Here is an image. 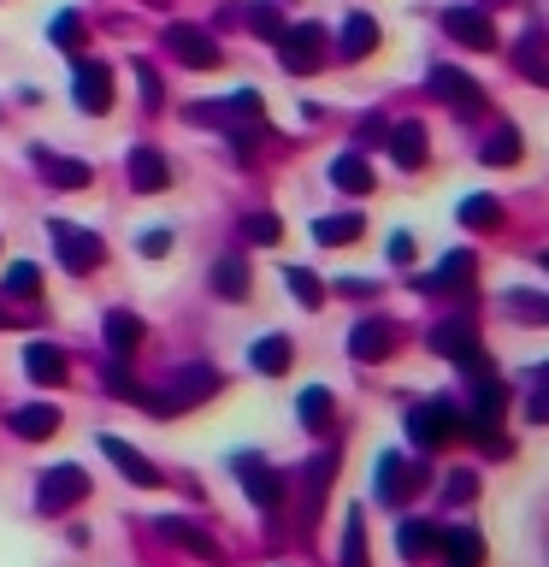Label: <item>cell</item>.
Wrapping results in <instances>:
<instances>
[{"mask_svg":"<svg viewBox=\"0 0 549 567\" xmlns=\"http://www.w3.org/2000/svg\"><path fill=\"white\" fill-rule=\"evenodd\" d=\"M485 7H496V0H485Z\"/></svg>","mask_w":549,"mask_h":567,"instance_id":"681fc988","label":"cell"},{"mask_svg":"<svg viewBox=\"0 0 549 567\" xmlns=\"http://www.w3.org/2000/svg\"><path fill=\"white\" fill-rule=\"evenodd\" d=\"M425 473H432L425 461L384 455V461H379V503H384V508H402V503H414V496H419L425 485H432Z\"/></svg>","mask_w":549,"mask_h":567,"instance_id":"5b68a950","label":"cell"},{"mask_svg":"<svg viewBox=\"0 0 549 567\" xmlns=\"http://www.w3.org/2000/svg\"><path fill=\"white\" fill-rule=\"evenodd\" d=\"M460 225H467V230L503 225V202H490V195H467V202H460Z\"/></svg>","mask_w":549,"mask_h":567,"instance_id":"1f68e13d","label":"cell"},{"mask_svg":"<svg viewBox=\"0 0 549 567\" xmlns=\"http://www.w3.org/2000/svg\"><path fill=\"white\" fill-rule=\"evenodd\" d=\"M432 95L449 101L455 113H485V89H478L467 71H455V65H432Z\"/></svg>","mask_w":549,"mask_h":567,"instance_id":"7c38bea8","label":"cell"},{"mask_svg":"<svg viewBox=\"0 0 549 567\" xmlns=\"http://www.w3.org/2000/svg\"><path fill=\"white\" fill-rule=\"evenodd\" d=\"M83 18L77 12H60V18H53V48H60V53H71V60H77V48H83Z\"/></svg>","mask_w":549,"mask_h":567,"instance_id":"e575fe53","label":"cell"},{"mask_svg":"<svg viewBox=\"0 0 549 567\" xmlns=\"http://www.w3.org/2000/svg\"><path fill=\"white\" fill-rule=\"evenodd\" d=\"M313 237L325 248H343L354 237H366V219H361V213H331V219H313Z\"/></svg>","mask_w":549,"mask_h":567,"instance_id":"484cf974","label":"cell"},{"mask_svg":"<svg viewBox=\"0 0 549 567\" xmlns=\"http://www.w3.org/2000/svg\"><path fill=\"white\" fill-rule=\"evenodd\" d=\"M142 255H148V260H159V255H172V230H166V225L142 230Z\"/></svg>","mask_w":549,"mask_h":567,"instance_id":"ee69618b","label":"cell"},{"mask_svg":"<svg viewBox=\"0 0 549 567\" xmlns=\"http://www.w3.org/2000/svg\"><path fill=\"white\" fill-rule=\"evenodd\" d=\"M24 372H30L35 384H65L71 361H65V349H53V343H30L24 349Z\"/></svg>","mask_w":549,"mask_h":567,"instance_id":"ffe728a7","label":"cell"},{"mask_svg":"<svg viewBox=\"0 0 549 567\" xmlns=\"http://www.w3.org/2000/svg\"><path fill=\"white\" fill-rule=\"evenodd\" d=\"M301 420H308V425H325L331 420V390H301Z\"/></svg>","mask_w":549,"mask_h":567,"instance_id":"ab89813d","label":"cell"},{"mask_svg":"<svg viewBox=\"0 0 549 567\" xmlns=\"http://www.w3.org/2000/svg\"><path fill=\"white\" fill-rule=\"evenodd\" d=\"M248 30L266 35V42H278V35H283V12L272 7V0H255V7H248Z\"/></svg>","mask_w":549,"mask_h":567,"instance_id":"8d00e7d4","label":"cell"},{"mask_svg":"<svg viewBox=\"0 0 549 567\" xmlns=\"http://www.w3.org/2000/svg\"><path fill=\"white\" fill-rule=\"evenodd\" d=\"M12 326V308H0V331H7Z\"/></svg>","mask_w":549,"mask_h":567,"instance_id":"7dc6e473","label":"cell"},{"mask_svg":"<svg viewBox=\"0 0 549 567\" xmlns=\"http://www.w3.org/2000/svg\"><path fill=\"white\" fill-rule=\"evenodd\" d=\"M396 549H402L407 561H419V556H432V549H437V532L425 526V520H402L396 526Z\"/></svg>","mask_w":549,"mask_h":567,"instance_id":"f546056e","label":"cell"},{"mask_svg":"<svg viewBox=\"0 0 549 567\" xmlns=\"http://www.w3.org/2000/svg\"><path fill=\"white\" fill-rule=\"evenodd\" d=\"M230 467H237V478H242V491H248L255 508H278L283 503V478L266 467V455H237Z\"/></svg>","mask_w":549,"mask_h":567,"instance_id":"30bf717a","label":"cell"},{"mask_svg":"<svg viewBox=\"0 0 549 567\" xmlns=\"http://www.w3.org/2000/svg\"><path fill=\"white\" fill-rule=\"evenodd\" d=\"M159 538L177 544V549H189V556H201V561H219V538H207L195 520H159Z\"/></svg>","mask_w":549,"mask_h":567,"instance_id":"e0dca14e","label":"cell"},{"mask_svg":"<svg viewBox=\"0 0 549 567\" xmlns=\"http://www.w3.org/2000/svg\"><path fill=\"white\" fill-rule=\"evenodd\" d=\"M71 101L83 106V113H106L113 106V65L101 60H71Z\"/></svg>","mask_w":549,"mask_h":567,"instance_id":"8992f818","label":"cell"},{"mask_svg":"<svg viewBox=\"0 0 549 567\" xmlns=\"http://www.w3.org/2000/svg\"><path fill=\"white\" fill-rule=\"evenodd\" d=\"M343 567H366V526H361V508L349 514V532H343Z\"/></svg>","mask_w":549,"mask_h":567,"instance_id":"f35d334b","label":"cell"},{"mask_svg":"<svg viewBox=\"0 0 549 567\" xmlns=\"http://www.w3.org/2000/svg\"><path fill=\"white\" fill-rule=\"evenodd\" d=\"M432 349L449 354V361H460V354L478 349V331L467 326V319H443V326H432Z\"/></svg>","mask_w":549,"mask_h":567,"instance_id":"cb8c5ba5","label":"cell"},{"mask_svg":"<svg viewBox=\"0 0 549 567\" xmlns=\"http://www.w3.org/2000/svg\"><path fill=\"white\" fill-rule=\"evenodd\" d=\"M213 296H225V301H248V260H242V255L213 260Z\"/></svg>","mask_w":549,"mask_h":567,"instance_id":"603a6c76","label":"cell"},{"mask_svg":"<svg viewBox=\"0 0 549 567\" xmlns=\"http://www.w3.org/2000/svg\"><path fill=\"white\" fill-rule=\"evenodd\" d=\"M390 131V124L384 118H361V124H354V154H366V148H379V136Z\"/></svg>","mask_w":549,"mask_h":567,"instance_id":"b9f144b4","label":"cell"},{"mask_svg":"<svg viewBox=\"0 0 549 567\" xmlns=\"http://www.w3.org/2000/svg\"><path fill=\"white\" fill-rule=\"evenodd\" d=\"M390 260H396V266H402V260H414V237H407V230H402L396 243H390Z\"/></svg>","mask_w":549,"mask_h":567,"instance_id":"bcb514c9","label":"cell"},{"mask_svg":"<svg viewBox=\"0 0 549 567\" xmlns=\"http://www.w3.org/2000/svg\"><path fill=\"white\" fill-rule=\"evenodd\" d=\"M437 549H443V561H449V567H485V544H478L473 526H449L437 538Z\"/></svg>","mask_w":549,"mask_h":567,"instance_id":"ac0fdd59","label":"cell"},{"mask_svg":"<svg viewBox=\"0 0 549 567\" xmlns=\"http://www.w3.org/2000/svg\"><path fill=\"white\" fill-rule=\"evenodd\" d=\"M478 159H485V166H514V159H520V131H514V124L496 131L485 148H478Z\"/></svg>","mask_w":549,"mask_h":567,"instance_id":"d6a6232c","label":"cell"},{"mask_svg":"<svg viewBox=\"0 0 549 567\" xmlns=\"http://www.w3.org/2000/svg\"><path fill=\"white\" fill-rule=\"evenodd\" d=\"M148 7H172V0H148Z\"/></svg>","mask_w":549,"mask_h":567,"instance_id":"c3c4849f","label":"cell"},{"mask_svg":"<svg viewBox=\"0 0 549 567\" xmlns=\"http://www.w3.org/2000/svg\"><path fill=\"white\" fill-rule=\"evenodd\" d=\"M7 296H18V301L42 296V266H35V260H12L7 266Z\"/></svg>","mask_w":549,"mask_h":567,"instance_id":"4dcf8cb0","label":"cell"},{"mask_svg":"<svg viewBox=\"0 0 549 567\" xmlns=\"http://www.w3.org/2000/svg\"><path fill=\"white\" fill-rule=\"evenodd\" d=\"M30 159H35V172L48 177V189H83L89 177H95L83 159H60V154H48V148H30Z\"/></svg>","mask_w":549,"mask_h":567,"instance_id":"2e32d148","label":"cell"},{"mask_svg":"<svg viewBox=\"0 0 549 567\" xmlns=\"http://www.w3.org/2000/svg\"><path fill=\"white\" fill-rule=\"evenodd\" d=\"M443 30H449L460 48H478V53L496 48V24H490L485 7H449V12H443Z\"/></svg>","mask_w":549,"mask_h":567,"instance_id":"8fae6325","label":"cell"},{"mask_svg":"<svg viewBox=\"0 0 549 567\" xmlns=\"http://www.w3.org/2000/svg\"><path fill=\"white\" fill-rule=\"evenodd\" d=\"M325 48H331V35L319 24H283V35H278V60L290 78H308V71L325 65Z\"/></svg>","mask_w":549,"mask_h":567,"instance_id":"3957f363","label":"cell"},{"mask_svg":"<svg viewBox=\"0 0 549 567\" xmlns=\"http://www.w3.org/2000/svg\"><path fill=\"white\" fill-rule=\"evenodd\" d=\"M473 272H478V260L460 248V255H443V266L425 278V290H473Z\"/></svg>","mask_w":549,"mask_h":567,"instance_id":"7402d4cb","label":"cell"},{"mask_svg":"<svg viewBox=\"0 0 549 567\" xmlns=\"http://www.w3.org/2000/svg\"><path fill=\"white\" fill-rule=\"evenodd\" d=\"M101 331H106V349H113V354H131V349L142 343V319H136V313H124V308L106 313V319H101Z\"/></svg>","mask_w":549,"mask_h":567,"instance_id":"83f0119b","label":"cell"},{"mask_svg":"<svg viewBox=\"0 0 549 567\" xmlns=\"http://www.w3.org/2000/svg\"><path fill=\"white\" fill-rule=\"evenodd\" d=\"M503 308L520 313V319H549V301H543V296H508Z\"/></svg>","mask_w":549,"mask_h":567,"instance_id":"7bdbcfd3","label":"cell"},{"mask_svg":"<svg viewBox=\"0 0 549 567\" xmlns=\"http://www.w3.org/2000/svg\"><path fill=\"white\" fill-rule=\"evenodd\" d=\"M12 432L18 437H30V443H42V437H53V432H60V408H53V402H35V408H12Z\"/></svg>","mask_w":549,"mask_h":567,"instance_id":"d6986e66","label":"cell"},{"mask_svg":"<svg viewBox=\"0 0 549 567\" xmlns=\"http://www.w3.org/2000/svg\"><path fill=\"white\" fill-rule=\"evenodd\" d=\"M407 437H414L419 450H443V443H455L460 437V408L449 396L419 402L414 414H407Z\"/></svg>","mask_w":549,"mask_h":567,"instance_id":"7a4b0ae2","label":"cell"},{"mask_svg":"<svg viewBox=\"0 0 549 567\" xmlns=\"http://www.w3.org/2000/svg\"><path fill=\"white\" fill-rule=\"evenodd\" d=\"M131 184H136L142 195L172 189V166H166V154H159L154 142H136V148H131Z\"/></svg>","mask_w":549,"mask_h":567,"instance_id":"5bb4252c","label":"cell"},{"mask_svg":"<svg viewBox=\"0 0 549 567\" xmlns=\"http://www.w3.org/2000/svg\"><path fill=\"white\" fill-rule=\"evenodd\" d=\"M101 455L113 461V467L131 478V485H142V491H154V485H159V467H154V461L142 455V450H131L124 437H101Z\"/></svg>","mask_w":549,"mask_h":567,"instance_id":"4fadbf2b","label":"cell"},{"mask_svg":"<svg viewBox=\"0 0 549 567\" xmlns=\"http://www.w3.org/2000/svg\"><path fill=\"white\" fill-rule=\"evenodd\" d=\"M101 390H106V396H118V402H142V396H148V390L131 379V367H118V361L101 372Z\"/></svg>","mask_w":549,"mask_h":567,"instance_id":"836d02e7","label":"cell"},{"mask_svg":"<svg viewBox=\"0 0 549 567\" xmlns=\"http://www.w3.org/2000/svg\"><path fill=\"white\" fill-rule=\"evenodd\" d=\"M48 237H53V255H60V266H65V272H101L106 248H101V237H95V230L53 219V225H48Z\"/></svg>","mask_w":549,"mask_h":567,"instance_id":"277c9868","label":"cell"},{"mask_svg":"<svg viewBox=\"0 0 549 567\" xmlns=\"http://www.w3.org/2000/svg\"><path fill=\"white\" fill-rule=\"evenodd\" d=\"M372 48H379V18L354 12L349 24H343V35H336V53H343V60H366Z\"/></svg>","mask_w":549,"mask_h":567,"instance_id":"44dd1931","label":"cell"},{"mask_svg":"<svg viewBox=\"0 0 549 567\" xmlns=\"http://www.w3.org/2000/svg\"><path fill=\"white\" fill-rule=\"evenodd\" d=\"M166 48H172V60L177 65H189V71H219V42H213L207 30H195V24H172L166 30Z\"/></svg>","mask_w":549,"mask_h":567,"instance_id":"ba28073f","label":"cell"},{"mask_svg":"<svg viewBox=\"0 0 549 567\" xmlns=\"http://www.w3.org/2000/svg\"><path fill=\"white\" fill-rule=\"evenodd\" d=\"M242 237L260 243V248H272V243L283 237V219H278V213H248V219H242Z\"/></svg>","mask_w":549,"mask_h":567,"instance_id":"d590c367","label":"cell"},{"mask_svg":"<svg viewBox=\"0 0 549 567\" xmlns=\"http://www.w3.org/2000/svg\"><path fill=\"white\" fill-rule=\"evenodd\" d=\"M136 83H142V101H148L154 113H159V106H166V83L154 78V65H136Z\"/></svg>","mask_w":549,"mask_h":567,"instance_id":"60d3db41","label":"cell"},{"mask_svg":"<svg viewBox=\"0 0 549 567\" xmlns=\"http://www.w3.org/2000/svg\"><path fill=\"white\" fill-rule=\"evenodd\" d=\"M331 184L343 189V195H366V189H372V166H366V154H343V159H331Z\"/></svg>","mask_w":549,"mask_h":567,"instance_id":"f1b7e54d","label":"cell"},{"mask_svg":"<svg viewBox=\"0 0 549 567\" xmlns=\"http://www.w3.org/2000/svg\"><path fill=\"white\" fill-rule=\"evenodd\" d=\"M396 343H402V331H396V319H361V326L349 331V354L354 361H390L396 354Z\"/></svg>","mask_w":549,"mask_h":567,"instance_id":"9c48e42d","label":"cell"},{"mask_svg":"<svg viewBox=\"0 0 549 567\" xmlns=\"http://www.w3.org/2000/svg\"><path fill=\"white\" fill-rule=\"evenodd\" d=\"M443 491H449V503H467V496L478 491V478H473V473H460V478H449Z\"/></svg>","mask_w":549,"mask_h":567,"instance_id":"f6af8a7d","label":"cell"},{"mask_svg":"<svg viewBox=\"0 0 549 567\" xmlns=\"http://www.w3.org/2000/svg\"><path fill=\"white\" fill-rule=\"evenodd\" d=\"M89 496V473L83 467H48L42 485H35V508L42 514H65Z\"/></svg>","mask_w":549,"mask_h":567,"instance_id":"52a82bcc","label":"cell"},{"mask_svg":"<svg viewBox=\"0 0 549 567\" xmlns=\"http://www.w3.org/2000/svg\"><path fill=\"white\" fill-rule=\"evenodd\" d=\"M283 284H290V296L301 301V308H319V301H325V284H319L313 272H301V266H290V272H283Z\"/></svg>","mask_w":549,"mask_h":567,"instance_id":"74e56055","label":"cell"},{"mask_svg":"<svg viewBox=\"0 0 549 567\" xmlns=\"http://www.w3.org/2000/svg\"><path fill=\"white\" fill-rule=\"evenodd\" d=\"M213 396H219V372H213V367H184V372H172V379H166L159 396H142V408L159 414V420H172V414H189V408H201Z\"/></svg>","mask_w":549,"mask_h":567,"instance_id":"6da1fadb","label":"cell"},{"mask_svg":"<svg viewBox=\"0 0 549 567\" xmlns=\"http://www.w3.org/2000/svg\"><path fill=\"white\" fill-rule=\"evenodd\" d=\"M384 142H390V154H396V166H402V172H419V166H425V124H419V118L390 124Z\"/></svg>","mask_w":549,"mask_h":567,"instance_id":"9a60e30c","label":"cell"},{"mask_svg":"<svg viewBox=\"0 0 549 567\" xmlns=\"http://www.w3.org/2000/svg\"><path fill=\"white\" fill-rule=\"evenodd\" d=\"M290 337H260L255 349H248V361H255V372H266V379H283L290 372Z\"/></svg>","mask_w":549,"mask_h":567,"instance_id":"d4e9b609","label":"cell"},{"mask_svg":"<svg viewBox=\"0 0 549 567\" xmlns=\"http://www.w3.org/2000/svg\"><path fill=\"white\" fill-rule=\"evenodd\" d=\"M514 65H520L526 83H549V60H543V35L526 30L520 42H514Z\"/></svg>","mask_w":549,"mask_h":567,"instance_id":"4316f807","label":"cell"}]
</instances>
